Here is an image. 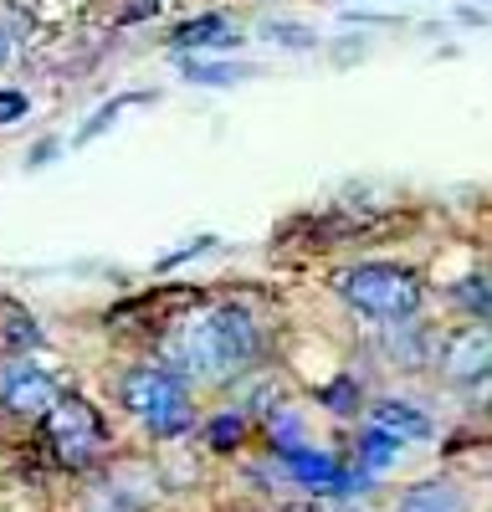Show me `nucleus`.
<instances>
[{
    "instance_id": "obj_1",
    "label": "nucleus",
    "mask_w": 492,
    "mask_h": 512,
    "mask_svg": "<svg viewBox=\"0 0 492 512\" xmlns=\"http://www.w3.org/2000/svg\"><path fill=\"white\" fill-rule=\"evenodd\" d=\"M257 323L241 308H195L170 328V369L180 379H231L257 364Z\"/></svg>"
},
{
    "instance_id": "obj_2",
    "label": "nucleus",
    "mask_w": 492,
    "mask_h": 512,
    "mask_svg": "<svg viewBox=\"0 0 492 512\" xmlns=\"http://www.w3.org/2000/svg\"><path fill=\"white\" fill-rule=\"evenodd\" d=\"M334 292L354 313H364L369 323H410L426 303V287L410 267H395V262H359V267H344L334 277Z\"/></svg>"
},
{
    "instance_id": "obj_3",
    "label": "nucleus",
    "mask_w": 492,
    "mask_h": 512,
    "mask_svg": "<svg viewBox=\"0 0 492 512\" xmlns=\"http://www.w3.org/2000/svg\"><path fill=\"white\" fill-rule=\"evenodd\" d=\"M41 436H47V446L57 451L62 466H88L103 446V415L82 395H62L41 415Z\"/></svg>"
},
{
    "instance_id": "obj_4",
    "label": "nucleus",
    "mask_w": 492,
    "mask_h": 512,
    "mask_svg": "<svg viewBox=\"0 0 492 512\" xmlns=\"http://www.w3.org/2000/svg\"><path fill=\"white\" fill-rule=\"evenodd\" d=\"M118 400L129 405L139 420H154L164 410L185 405L190 395H185V379L170 364H139V369H129V374L118 379Z\"/></svg>"
},
{
    "instance_id": "obj_5",
    "label": "nucleus",
    "mask_w": 492,
    "mask_h": 512,
    "mask_svg": "<svg viewBox=\"0 0 492 512\" xmlns=\"http://www.w3.org/2000/svg\"><path fill=\"white\" fill-rule=\"evenodd\" d=\"M441 374L457 390H477V384L492 379V328L487 323H467L446 338L441 349Z\"/></svg>"
},
{
    "instance_id": "obj_6",
    "label": "nucleus",
    "mask_w": 492,
    "mask_h": 512,
    "mask_svg": "<svg viewBox=\"0 0 492 512\" xmlns=\"http://www.w3.org/2000/svg\"><path fill=\"white\" fill-rule=\"evenodd\" d=\"M57 400L62 395H57L52 374H41L36 364L11 359L6 369H0V410H11V415H47Z\"/></svg>"
},
{
    "instance_id": "obj_7",
    "label": "nucleus",
    "mask_w": 492,
    "mask_h": 512,
    "mask_svg": "<svg viewBox=\"0 0 492 512\" xmlns=\"http://www.w3.org/2000/svg\"><path fill=\"white\" fill-rule=\"evenodd\" d=\"M369 425H380V431H390L400 441H426L431 436V415L405 405V400H375L369 405Z\"/></svg>"
},
{
    "instance_id": "obj_8",
    "label": "nucleus",
    "mask_w": 492,
    "mask_h": 512,
    "mask_svg": "<svg viewBox=\"0 0 492 512\" xmlns=\"http://www.w3.org/2000/svg\"><path fill=\"white\" fill-rule=\"evenodd\" d=\"M380 349H390L395 369H421L431 359V333H421V323H390V333L380 338Z\"/></svg>"
},
{
    "instance_id": "obj_9",
    "label": "nucleus",
    "mask_w": 492,
    "mask_h": 512,
    "mask_svg": "<svg viewBox=\"0 0 492 512\" xmlns=\"http://www.w3.org/2000/svg\"><path fill=\"white\" fill-rule=\"evenodd\" d=\"M267 446L282 456V461H293V456H303L308 451V431H303V420L293 415V410H277V415H267Z\"/></svg>"
},
{
    "instance_id": "obj_10",
    "label": "nucleus",
    "mask_w": 492,
    "mask_h": 512,
    "mask_svg": "<svg viewBox=\"0 0 492 512\" xmlns=\"http://www.w3.org/2000/svg\"><path fill=\"white\" fill-rule=\"evenodd\" d=\"M395 512H457V487H446V482H416V487H405Z\"/></svg>"
},
{
    "instance_id": "obj_11",
    "label": "nucleus",
    "mask_w": 492,
    "mask_h": 512,
    "mask_svg": "<svg viewBox=\"0 0 492 512\" xmlns=\"http://www.w3.org/2000/svg\"><path fill=\"white\" fill-rule=\"evenodd\" d=\"M400 436L380 431V425H369V431H359V472H385V466L400 456Z\"/></svg>"
},
{
    "instance_id": "obj_12",
    "label": "nucleus",
    "mask_w": 492,
    "mask_h": 512,
    "mask_svg": "<svg viewBox=\"0 0 492 512\" xmlns=\"http://www.w3.org/2000/svg\"><path fill=\"white\" fill-rule=\"evenodd\" d=\"M175 47H236V31L221 16H200L175 31Z\"/></svg>"
},
{
    "instance_id": "obj_13",
    "label": "nucleus",
    "mask_w": 492,
    "mask_h": 512,
    "mask_svg": "<svg viewBox=\"0 0 492 512\" xmlns=\"http://www.w3.org/2000/svg\"><path fill=\"white\" fill-rule=\"evenodd\" d=\"M180 72L185 82H200V88H231V82L252 77V67H241V62H185Z\"/></svg>"
},
{
    "instance_id": "obj_14",
    "label": "nucleus",
    "mask_w": 492,
    "mask_h": 512,
    "mask_svg": "<svg viewBox=\"0 0 492 512\" xmlns=\"http://www.w3.org/2000/svg\"><path fill=\"white\" fill-rule=\"evenodd\" d=\"M451 297H457L467 313L492 318V272H472V277H462L457 287H451Z\"/></svg>"
},
{
    "instance_id": "obj_15",
    "label": "nucleus",
    "mask_w": 492,
    "mask_h": 512,
    "mask_svg": "<svg viewBox=\"0 0 492 512\" xmlns=\"http://www.w3.org/2000/svg\"><path fill=\"white\" fill-rule=\"evenodd\" d=\"M241 431H246L241 410L211 415V420H205V446H211V451H236V446H241Z\"/></svg>"
},
{
    "instance_id": "obj_16",
    "label": "nucleus",
    "mask_w": 492,
    "mask_h": 512,
    "mask_svg": "<svg viewBox=\"0 0 492 512\" xmlns=\"http://www.w3.org/2000/svg\"><path fill=\"white\" fill-rule=\"evenodd\" d=\"M0 323H6V344H11V349H31V344H41V328H36L21 308L6 303V308H0Z\"/></svg>"
},
{
    "instance_id": "obj_17",
    "label": "nucleus",
    "mask_w": 492,
    "mask_h": 512,
    "mask_svg": "<svg viewBox=\"0 0 492 512\" xmlns=\"http://www.w3.org/2000/svg\"><path fill=\"white\" fill-rule=\"evenodd\" d=\"M318 405H328L334 415H359V384L354 379H334L318 390Z\"/></svg>"
},
{
    "instance_id": "obj_18",
    "label": "nucleus",
    "mask_w": 492,
    "mask_h": 512,
    "mask_svg": "<svg viewBox=\"0 0 492 512\" xmlns=\"http://www.w3.org/2000/svg\"><path fill=\"white\" fill-rule=\"evenodd\" d=\"M262 36L267 41H282V47H313V31L308 26H287V21H272V26H262Z\"/></svg>"
},
{
    "instance_id": "obj_19",
    "label": "nucleus",
    "mask_w": 492,
    "mask_h": 512,
    "mask_svg": "<svg viewBox=\"0 0 492 512\" xmlns=\"http://www.w3.org/2000/svg\"><path fill=\"white\" fill-rule=\"evenodd\" d=\"M123 103H134V98H118V103H108L103 113H93L88 123H82V128H77V144H88V139H98V134H103V128H108V123L118 118V108H123Z\"/></svg>"
},
{
    "instance_id": "obj_20",
    "label": "nucleus",
    "mask_w": 492,
    "mask_h": 512,
    "mask_svg": "<svg viewBox=\"0 0 492 512\" xmlns=\"http://www.w3.org/2000/svg\"><path fill=\"white\" fill-rule=\"evenodd\" d=\"M93 512H139V502L123 497L118 487H98V492H93Z\"/></svg>"
},
{
    "instance_id": "obj_21",
    "label": "nucleus",
    "mask_w": 492,
    "mask_h": 512,
    "mask_svg": "<svg viewBox=\"0 0 492 512\" xmlns=\"http://www.w3.org/2000/svg\"><path fill=\"white\" fill-rule=\"evenodd\" d=\"M26 93H16V88H0V123H21L26 118Z\"/></svg>"
},
{
    "instance_id": "obj_22",
    "label": "nucleus",
    "mask_w": 492,
    "mask_h": 512,
    "mask_svg": "<svg viewBox=\"0 0 492 512\" xmlns=\"http://www.w3.org/2000/svg\"><path fill=\"white\" fill-rule=\"evenodd\" d=\"M205 246H216L211 236H200V241H190V246H180V251H170V256H159V272H170V267H180V262H190L195 251H205Z\"/></svg>"
},
{
    "instance_id": "obj_23",
    "label": "nucleus",
    "mask_w": 492,
    "mask_h": 512,
    "mask_svg": "<svg viewBox=\"0 0 492 512\" xmlns=\"http://www.w3.org/2000/svg\"><path fill=\"white\" fill-rule=\"evenodd\" d=\"M52 154H57V139H41V144H36V149H31V159H26V164H31V169H36V164H47V159H52Z\"/></svg>"
},
{
    "instance_id": "obj_24",
    "label": "nucleus",
    "mask_w": 492,
    "mask_h": 512,
    "mask_svg": "<svg viewBox=\"0 0 492 512\" xmlns=\"http://www.w3.org/2000/svg\"><path fill=\"white\" fill-rule=\"evenodd\" d=\"M6 57H11V36H6V31H0V62H6Z\"/></svg>"
}]
</instances>
